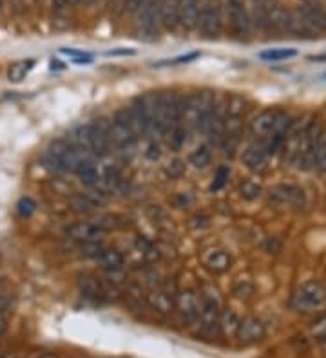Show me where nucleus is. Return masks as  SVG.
Segmentation results:
<instances>
[{
	"label": "nucleus",
	"mask_w": 326,
	"mask_h": 358,
	"mask_svg": "<svg viewBox=\"0 0 326 358\" xmlns=\"http://www.w3.org/2000/svg\"><path fill=\"white\" fill-rule=\"evenodd\" d=\"M270 150H268L267 143L265 141H256V143H250L243 152V163L244 167L258 172L263 170L265 165H267L268 158H270Z\"/></svg>",
	"instance_id": "nucleus-12"
},
{
	"label": "nucleus",
	"mask_w": 326,
	"mask_h": 358,
	"mask_svg": "<svg viewBox=\"0 0 326 358\" xmlns=\"http://www.w3.org/2000/svg\"><path fill=\"white\" fill-rule=\"evenodd\" d=\"M312 335L321 342H326V317H323L321 320H317L312 327Z\"/></svg>",
	"instance_id": "nucleus-37"
},
{
	"label": "nucleus",
	"mask_w": 326,
	"mask_h": 358,
	"mask_svg": "<svg viewBox=\"0 0 326 358\" xmlns=\"http://www.w3.org/2000/svg\"><path fill=\"white\" fill-rule=\"evenodd\" d=\"M244 105H247V104H244V100L241 98V96L231 95L225 101V116L228 120L241 118V116L244 114V109H247Z\"/></svg>",
	"instance_id": "nucleus-27"
},
{
	"label": "nucleus",
	"mask_w": 326,
	"mask_h": 358,
	"mask_svg": "<svg viewBox=\"0 0 326 358\" xmlns=\"http://www.w3.org/2000/svg\"><path fill=\"white\" fill-rule=\"evenodd\" d=\"M267 335L265 322L258 317H247L240 322V327L235 331V336L240 339L241 344H256Z\"/></svg>",
	"instance_id": "nucleus-11"
},
{
	"label": "nucleus",
	"mask_w": 326,
	"mask_h": 358,
	"mask_svg": "<svg viewBox=\"0 0 326 358\" xmlns=\"http://www.w3.org/2000/svg\"><path fill=\"white\" fill-rule=\"evenodd\" d=\"M219 297H217L216 290L212 286H205L201 290V297H199V311L198 318L199 320V331L205 335L216 333L217 329V318H219Z\"/></svg>",
	"instance_id": "nucleus-4"
},
{
	"label": "nucleus",
	"mask_w": 326,
	"mask_h": 358,
	"mask_svg": "<svg viewBox=\"0 0 326 358\" xmlns=\"http://www.w3.org/2000/svg\"><path fill=\"white\" fill-rule=\"evenodd\" d=\"M47 156H49V161L54 165V168L59 170H69V172L77 174L82 167L91 159L89 152L86 150H80L78 147H75L69 140H56L53 141L47 149Z\"/></svg>",
	"instance_id": "nucleus-2"
},
{
	"label": "nucleus",
	"mask_w": 326,
	"mask_h": 358,
	"mask_svg": "<svg viewBox=\"0 0 326 358\" xmlns=\"http://www.w3.org/2000/svg\"><path fill=\"white\" fill-rule=\"evenodd\" d=\"M198 29L201 37L207 40H214L219 37L223 29V4L219 0H208L201 8L198 20Z\"/></svg>",
	"instance_id": "nucleus-6"
},
{
	"label": "nucleus",
	"mask_w": 326,
	"mask_h": 358,
	"mask_svg": "<svg viewBox=\"0 0 326 358\" xmlns=\"http://www.w3.org/2000/svg\"><path fill=\"white\" fill-rule=\"evenodd\" d=\"M109 136H111V143L118 149H125V147H131L134 143L136 136L131 129L127 127L122 120H118L116 116L111 122V127H109Z\"/></svg>",
	"instance_id": "nucleus-18"
},
{
	"label": "nucleus",
	"mask_w": 326,
	"mask_h": 358,
	"mask_svg": "<svg viewBox=\"0 0 326 358\" xmlns=\"http://www.w3.org/2000/svg\"><path fill=\"white\" fill-rule=\"evenodd\" d=\"M228 177H231V168L226 167V165L217 167L216 176H214V181H212V185H210V190L212 192L223 190L226 183H228Z\"/></svg>",
	"instance_id": "nucleus-32"
},
{
	"label": "nucleus",
	"mask_w": 326,
	"mask_h": 358,
	"mask_svg": "<svg viewBox=\"0 0 326 358\" xmlns=\"http://www.w3.org/2000/svg\"><path fill=\"white\" fill-rule=\"evenodd\" d=\"M316 168L326 172V140L319 141V145L316 147Z\"/></svg>",
	"instance_id": "nucleus-36"
},
{
	"label": "nucleus",
	"mask_w": 326,
	"mask_h": 358,
	"mask_svg": "<svg viewBox=\"0 0 326 358\" xmlns=\"http://www.w3.org/2000/svg\"><path fill=\"white\" fill-rule=\"evenodd\" d=\"M2 6H4V0H0V11H2Z\"/></svg>",
	"instance_id": "nucleus-49"
},
{
	"label": "nucleus",
	"mask_w": 326,
	"mask_h": 358,
	"mask_svg": "<svg viewBox=\"0 0 326 358\" xmlns=\"http://www.w3.org/2000/svg\"><path fill=\"white\" fill-rule=\"evenodd\" d=\"M199 56V53H190V55H185V56H178V58L174 60H169L167 64H187V62H192V60H196Z\"/></svg>",
	"instance_id": "nucleus-39"
},
{
	"label": "nucleus",
	"mask_w": 326,
	"mask_h": 358,
	"mask_svg": "<svg viewBox=\"0 0 326 358\" xmlns=\"http://www.w3.org/2000/svg\"><path fill=\"white\" fill-rule=\"evenodd\" d=\"M226 17L231 22V29L238 38H244L250 35L252 22H250L249 10L244 8L241 0H226Z\"/></svg>",
	"instance_id": "nucleus-7"
},
{
	"label": "nucleus",
	"mask_w": 326,
	"mask_h": 358,
	"mask_svg": "<svg viewBox=\"0 0 326 358\" xmlns=\"http://www.w3.org/2000/svg\"><path fill=\"white\" fill-rule=\"evenodd\" d=\"M240 317L235 315L232 309H225V311L219 313V318H217V329L222 331L223 335L232 336L235 335V331L240 327Z\"/></svg>",
	"instance_id": "nucleus-24"
},
{
	"label": "nucleus",
	"mask_w": 326,
	"mask_h": 358,
	"mask_svg": "<svg viewBox=\"0 0 326 358\" xmlns=\"http://www.w3.org/2000/svg\"><path fill=\"white\" fill-rule=\"evenodd\" d=\"M138 104L149 120L150 129L167 132L180 122V100L174 92L163 91L145 95L143 98H138Z\"/></svg>",
	"instance_id": "nucleus-1"
},
{
	"label": "nucleus",
	"mask_w": 326,
	"mask_h": 358,
	"mask_svg": "<svg viewBox=\"0 0 326 358\" xmlns=\"http://www.w3.org/2000/svg\"><path fill=\"white\" fill-rule=\"evenodd\" d=\"M123 55H134L132 49H120V51H109L107 56H123Z\"/></svg>",
	"instance_id": "nucleus-43"
},
{
	"label": "nucleus",
	"mask_w": 326,
	"mask_h": 358,
	"mask_svg": "<svg viewBox=\"0 0 326 358\" xmlns=\"http://www.w3.org/2000/svg\"><path fill=\"white\" fill-rule=\"evenodd\" d=\"M77 174H78V177H80V181L84 183L86 186H91V188L98 186L100 179H102V176L98 174V170H96V167L93 165V161H89V163L84 165V167H82Z\"/></svg>",
	"instance_id": "nucleus-29"
},
{
	"label": "nucleus",
	"mask_w": 326,
	"mask_h": 358,
	"mask_svg": "<svg viewBox=\"0 0 326 358\" xmlns=\"http://www.w3.org/2000/svg\"><path fill=\"white\" fill-rule=\"evenodd\" d=\"M167 143L172 150H180L187 143V131L181 125H176L167 131Z\"/></svg>",
	"instance_id": "nucleus-31"
},
{
	"label": "nucleus",
	"mask_w": 326,
	"mask_h": 358,
	"mask_svg": "<svg viewBox=\"0 0 326 358\" xmlns=\"http://www.w3.org/2000/svg\"><path fill=\"white\" fill-rule=\"evenodd\" d=\"M13 2V8L17 13H22V11H26V0H11Z\"/></svg>",
	"instance_id": "nucleus-42"
},
{
	"label": "nucleus",
	"mask_w": 326,
	"mask_h": 358,
	"mask_svg": "<svg viewBox=\"0 0 326 358\" xmlns=\"http://www.w3.org/2000/svg\"><path fill=\"white\" fill-rule=\"evenodd\" d=\"M326 306V288L317 281H308L295 290L292 308L301 313L319 311Z\"/></svg>",
	"instance_id": "nucleus-3"
},
{
	"label": "nucleus",
	"mask_w": 326,
	"mask_h": 358,
	"mask_svg": "<svg viewBox=\"0 0 326 358\" xmlns=\"http://www.w3.org/2000/svg\"><path fill=\"white\" fill-rule=\"evenodd\" d=\"M9 327V299L0 297V336L4 335Z\"/></svg>",
	"instance_id": "nucleus-34"
},
{
	"label": "nucleus",
	"mask_w": 326,
	"mask_h": 358,
	"mask_svg": "<svg viewBox=\"0 0 326 358\" xmlns=\"http://www.w3.org/2000/svg\"><path fill=\"white\" fill-rule=\"evenodd\" d=\"M100 201L93 195H87V194H75L69 197V206H71L75 212H84V213H89V212H95V210L100 209Z\"/></svg>",
	"instance_id": "nucleus-22"
},
{
	"label": "nucleus",
	"mask_w": 326,
	"mask_h": 358,
	"mask_svg": "<svg viewBox=\"0 0 326 358\" xmlns=\"http://www.w3.org/2000/svg\"><path fill=\"white\" fill-rule=\"evenodd\" d=\"M216 96L212 91H198L189 95L183 101H180V120L198 123L199 120L214 113Z\"/></svg>",
	"instance_id": "nucleus-5"
},
{
	"label": "nucleus",
	"mask_w": 326,
	"mask_h": 358,
	"mask_svg": "<svg viewBox=\"0 0 326 358\" xmlns=\"http://www.w3.org/2000/svg\"><path fill=\"white\" fill-rule=\"evenodd\" d=\"M272 200L283 206H294L303 209L304 206V192L295 185H277L272 190Z\"/></svg>",
	"instance_id": "nucleus-13"
},
{
	"label": "nucleus",
	"mask_w": 326,
	"mask_h": 358,
	"mask_svg": "<svg viewBox=\"0 0 326 358\" xmlns=\"http://www.w3.org/2000/svg\"><path fill=\"white\" fill-rule=\"evenodd\" d=\"M183 0H160V22L165 29H176Z\"/></svg>",
	"instance_id": "nucleus-19"
},
{
	"label": "nucleus",
	"mask_w": 326,
	"mask_h": 358,
	"mask_svg": "<svg viewBox=\"0 0 326 358\" xmlns=\"http://www.w3.org/2000/svg\"><path fill=\"white\" fill-rule=\"evenodd\" d=\"M297 55V49L294 47H276V49H267L259 53V58L265 62H281V60L294 58Z\"/></svg>",
	"instance_id": "nucleus-26"
},
{
	"label": "nucleus",
	"mask_w": 326,
	"mask_h": 358,
	"mask_svg": "<svg viewBox=\"0 0 326 358\" xmlns=\"http://www.w3.org/2000/svg\"><path fill=\"white\" fill-rule=\"evenodd\" d=\"M183 170H185V165H183V161H180V159L172 161L171 167H167V174L171 177H180L181 174H183Z\"/></svg>",
	"instance_id": "nucleus-38"
},
{
	"label": "nucleus",
	"mask_w": 326,
	"mask_h": 358,
	"mask_svg": "<svg viewBox=\"0 0 326 358\" xmlns=\"http://www.w3.org/2000/svg\"><path fill=\"white\" fill-rule=\"evenodd\" d=\"M105 228H102L98 222H75L68 228V234L72 239L82 241V243H98L105 236Z\"/></svg>",
	"instance_id": "nucleus-15"
},
{
	"label": "nucleus",
	"mask_w": 326,
	"mask_h": 358,
	"mask_svg": "<svg viewBox=\"0 0 326 358\" xmlns=\"http://www.w3.org/2000/svg\"><path fill=\"white\" fill-rule=\"evenodd\" d=\"M100 263L102 266L107 270V272H120L123 268V255L118 252V250H104L102 254H100Z\"/></svg>",
	"instance_id": "nucleus-25"
},
{
	"label": "nucleus",
	"mask_w": 326,
	"mask_h": 358,
	"mask_svg": "<svg viewBox=\"0 0 326 358\" xmlns=\"http://www.w3.org/2000/svg\"><path fill=\"white\" fill-rule=\"evenodd\" d=\"M143 2H145V0H127V10L136 11L141 4H143Z\"/></svg>",
	"instance_id": "nucleus-41"
},
{
	"label": "nucleus",
	"mask_w": 326,
	"mask_h": 358,
	"mask_svg": "<svg viewBox=\"0 0 326 358\" xmlns=\"http://www.w3.org/2000/svg\"><path fill=\"white\" fill-rule=\"evenodd\" d=\"M109 127L111 123L105 120H96L89 123V152L95 156L109 154V150L113 147L111 136H109Z\"/></svg>",
	"instance_id": "nucleus-10"
},
{
	"label": "nucleus",
	"mask_w": 326,
	"mask_h": 358,
	"mask_svg": "<svg viewBox=\"0 0 326 358\" xmlns=\"http://www.w3.org/2000/svg\"><path fill=\"white\" fill-rule=\"evenodd\" d=\"M199 13H201L199 0H183L181 2L180 22H178V26H181L185 31H192V29L198 28Z\"/></svg>",
	"instance_id": "nucleus-20"
},
{
	"label": "nucleus",
	"mask_w": 326,
	"mask_h": 358,
	"mask_svg": "<svg viewBox=\"0 0 326 358\" xmlns=\"http://www.w3.org/2000/svg\"><path fill=\"white\" fill-rule=\"evenodd\" d=\"M114 116H116L118 120H122L127 127L134 132L136 138L145 136V134L150 131L149 120H147V116H145L143 109H141V105L138 104V100H136L132 105H129V107H125V109L118 111Z\"/></svg>",
	"instance_id": "nucleus-8"
},
{
	"label": "nucleus",
	"mask_w": 326,
	"mask_h": 358,
	"mask_svg": "<svg viewBox=\"0 0 326 358\" xmlns=\"http://www.w3.org/2000/svg\"><path fill=\"white\" fill-rule=\"evenodd\" d=\"M68 0H53V8L54 10H63V8H68Z\"/></svg>",
	"instance_id": "nucleus-44"
},
{
	"label": "nucleus",
	"mask_w": 326,
	"mask_h": 358,
	"mask_svg": "<svg viewBox=\"0 0 326 358\" xmlns=\"http://www.w3.org/2000/svg\"><path fill=\"white\" fill-rule=\"evenodd\" d=\"M36 358H59L56 355H38Z\"/></svg>",
	"instance_id": "nucleus-46"
},
{
	"label": "nucleus",
	"mask_w": 326,
	"mask_h": 358,
	"mask_svg": "<svg viewBox=\"0 0 326 358\" xmlns=\"http://www.w3.org/2000/svg\"><path fill=\"white\" fill-rule=\"evenodd\" d=\"M147 304L160 313H171L174 309V297H171L165 291H153V293L147 295Z\"/></svg>",
	"instance_id": "nucleus-23"
},
{
	"label": "nucleus",
	"mask_w": 326,
	"mask_h": 358,
	"mask_svg": "<svg viewBox=\"0 0 326 358\" xmlns=\"http://www.w3.org/2000/svg\"><path fill=\"white\" fill-rule=\"evenodd\" d=\"M138 29L149 35H156L162 26L160 22V0H145L143 4L134 11Z\"/></svg>",
	"instance_id": "nucleus-9"
},
{
	"label": "nucleus",
	"mask_w": 326,
	"mask_h": 358,
	"mask_svg": "<svg viewBox=\"0 0 326 358\" xmlns=\"http://www.w3.org/2000/svg\"><path fill=\"white\" fill-rule=\"evenodd\" d=\"M0 358H17V355L9 353V351H2V353H0Z\"/></svg>",
	"instance_id": "nucleus-45"
},
{
	"label": "nucleus",
	"mask_w": 326,
	"mask_h": 358,
	"mask_svg": "<svg viewBox=\"0 0 326 358\" xmlns=\"http://www.w3.org/2000/svg\"><path fill=\"white\" fill-rule=\"evenodd\" d=\"M86 4H93V2H98V0H84Z\"/></svg>",
	"instance_id": "nucleus-48"
},
{
	"label": "nucleus",
	"mask_w": 326,
	"mask_h": 358,
	"mask_svg": "<svg viewBox=\"0 0 326 358\" xmlns=\"http://www.w3.org/2000/svg\"><path fill=\"white\" fill-rule=\"evenodd\" d=\"M78 2H80V0H68L69 6H75V4H78Z\"/></svg>",
	"instance_id": "nucleus-47"
},
{
	"label": "nucleus",
	"mask_w": 326,
	"mask_h": 358,
	"mask_svg": "<svg viewBox=\"0 0 326 358\" xmlns=\"http://www.w3.org/2000/svg\"><path fill=\"white\" fill-rule=\"evenodd\" d=\"M261 192H263V188L258 185V183L244 181L243 185H241V195H243L247 201L258 200L259 195H261Z\"/></svg>",
	"instance_id": "nucleus-33"
},
{
	"label": "nucleus",
	"mask_w": 326,
	"mask_h": 358,
	"mask_svg": "<svg viewBox=\"0 0 326 358\" xmlns=\"http://www.w3.org/2000/svg\"><path fill=\"white\" fill-rule=\"evenodd\" d=\"M78 290H80V293L84 295L86 299L95 300V302L107 299V297H105L104 282L100 281V279H96L95 275H87L86 273V275L78 277Z\"/></svg>",
	"instance_id": "nucleus-17"
},
{
	"label": "nucleus",
	"mask_w": 326,
	"mask_h": 358,
	"mask_svg": "<svg viewBox=\"0 0 326 358\" xmlns=\"http://www.w3.org/2000/svg\"><path fill=\"white\" fill-rule=\"evenodd\" d=\"M147 158L149 159H158L160 158V147L158 145H149V152H147Z\"/></svg>",
	"instance_id": "nucleus-40"
},
{
	"label": "nucleus",
	"mask_w": 326,
	"mask_h": 358,
	"mask_svg": "<svg viewBox=\"0 0 326 358\" xmlns=\"http://www.w3.org/2000/svg\"><path fill=\"white\" fill-rule=\"evenodd\" d=\"M205 264L208 266V270L219 273L231 268L232 259L231 255L226 254L225 250H212V252H208L207 257H205Z\"/></svg>",
	"instance_id": "nucleus-21"
},
{
	"label": "nucleus",
	"mask_w": 326,
	"mask_h": 358,
	"mask_svg": "<svg viewBox=\"0 0 326 358\" xmlns=\"http://www.w3.org/2000/svg\"><path fill=\"white\" fill-rule=\"evenodd\" d=\"M174 308L180 311L181 318L187 322H192L198 318L199 311V297L194 291L185 290L174 297Z\"/></svg>",
	"instance_id": "nucleus-14"
},
{
	"label": "nucleus",
	"mask_w": 326,
	"mask_h": 358,
	"mask_svg": "<svg viewBox=\"0 0 326 358\" xmlns=\"http://www.w3.org/2000/svg\"><path fill=\"white\" fill-rule=\"evenodd\" d=\"M299 13L303 15V19L310 24V28L313 31L326 33V11L323 10L321 4H317V2H304L301 6Z\"/></svg>",
	"instance_id": "nucleus-16"
},
{
	"label": "nucleus",
	"mask_w": 326,
	"mask_h": 358,
	"mask_svg": "<svg viewBox=\"0 0 326 358\" xmlns=\"http://www.w3.org/2000/svg\"><path fill=\"white\" fill-rule=\"evenodd\" d=\"M212 159V152H210V147L208 145H201L189 156V161L192 167L196 168H205Z\"/></svg>",
	"instance_id": "nucleus-30"
},
{
	"label": "nucleus",
	"mask_w": 326,
	"mask_h": 358,
	"mask_svg": "<svg viewBox=\"0 0 326 358\" xmlns=\"http://www.w3.org/2000/svg\"><path fill=\"white\" fill-rule=\"evenodd\" d=\"M35 67V62L33 60H24V62H17L9 67L8 71V80L13 83H20L24 78L29 74V71Z\"/></svg>",
	"instance_id": "nucleus-28"
},
{
	"label": "nucleus",
	"mask_w": 326,
	"mask_h": 358,
	"mask_svg": "<svg viewBox=\"0 0 326 358\" xmlns=\"http://www.w3.org/2000/svg\"><path fill=\"white\" fill-rule=\"evenodd\" d=\"M36 209V203L31 197H22V200L17 203V212L22 215V218H29Z\"/></svg>",
	"instance_id": "nucleus-35"
}]
</instances>
